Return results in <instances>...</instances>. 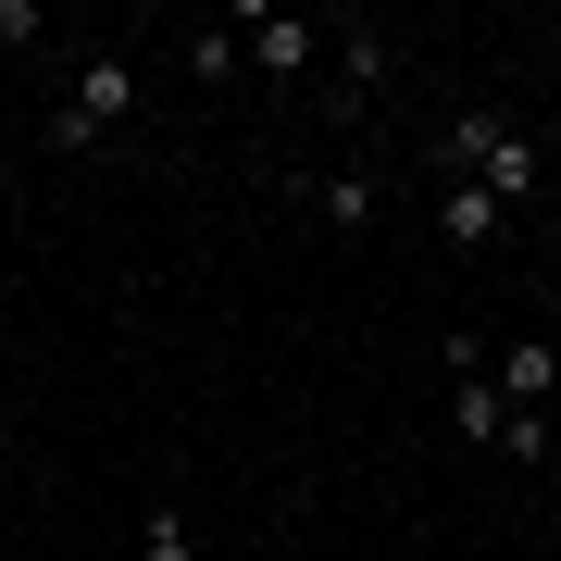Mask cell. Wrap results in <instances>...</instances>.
<instances>
[{
    "instance_id": "6da1fadb",
    "label": "cell",
    "mask_w": 561,
    "mask_h": 561,
    "mask_svg": "<svg viewBox=\"0 0 561 561\" xmlns=\"http://www.w3.org/2000/svg\"><path fill=\"white\" fill-rule=\"evenodd\" d=\"M125 125H138V62H125V50H88V62H76V88L50 101V150H62V162H88V150H113Z\"/></svg>"
},
{
    "instance_id": "7a4b0ae2",
    "label": "cell",
    "mask_w": 561,
    "mask_h": 561,
    "mask_svg": "<svg viewBox=\"0 0 561 561\" xmlns=\"http://www.w3.org/2000/svg\"><path fill=\"white\" fill-rule=\"evenodd\" d=\"M238 50L287 88V76H312V62L337 50V25H312V13H238Z\"/></svg>"
},
{
    "instance_id": "3957f363",
    "label": "cell",
    "mask_w": 561,
    "mask_h": 561,
    "mask_svg": "<svg viewBox=\"0 0 561 561\" xmlns=\"http://www.w3.org/2000/svg\"><path fill=\"white\" fill-rule=\"evenodd\" d=\"M486 375H500V400H512V412H549V400H561V350H549V337H512Z\"/></svg>"
},
{
    "instance_id": "277c9868",
    "label": "cell",
    "mask_w": 561,
    "mask_h": 561,
    "mask_svg": "<svg viewBox=\"0 0 561 561\" xmlns=\"http://www.w3.org/2000/svg\"><path fill=\"white\" fill-rule=\"evenodd\" d=\"M449 424H461V437H486V449L512 437V400H500V375H486V362H449Z\"/></svg>"
},
{
    "instance_id": "5b68a950",
    "label": "cell",
    "mask_w": 561,
    "mask_h": 561,
    "mask_svg": "<svg viewBox=\"0 0 561 561\" xmlns=\"http://www.w3.org/2000/svg\"><path fill=\"white\" fill-rule=\"evenodd\" d=\"M537 175H549V162H537V138H512V125H500V150L474 162V187H486L500 213H512V201H537Z\"/></svg>"
},
{
    "instance_id": "8992f818",
    "label": "cell",
    "mask_w": 561,
    "mask_h": 561,
    "mask_svg": "<svg viewBox=\"0 0 561 561\" xmlns=\"http://www.w3.org/2000/svg\"><path fill=\"white\" fill-rule=\"evenodd\" d=\"M437 238H461V250H486V238H500V201H486L474 175H449V201H437Z\"/></svg>"
},
{
    "instance_id": "52a82bcc",
    "label": "cell",
    "mask_w": 561,
    "mask_h": 561,
    "mask_svg": "<svg viewBox=\"0 0 561 561\" xmlns=\"http://www.w3.org/2000/svg\"><path fill=\"white\" fill-rule=\"evenodd\" d=\"M387 62H400V50H387L375 25H337V88H350V101H362V88H387Z\"/></svg>"
},
{
    "instance_id": "ba28073f",
    "label": "cell",
    "mask_w": 561,
    "mask_h": 561,
    "mask_svg": "<svg viewBox=\"0 0 561 561\" xmlns=\"http://www.w3.org/2000/svg\"><path fill=\"white\" fill-rule=\"evenodd\" d=\"M238 25H201V38H187V76H201V88H238Z\"/></svg>"
},
{
    "instance_id": "9c48e42d",
    "label": "cell",
    "mask_w": 561,
    "mask_h": 561,
    "mask_svg": "<svg viewBox=\"0 0 561 561\" xmlns=\"http://www.w3.org/2000/svg\"><path fill=\"white\" fill-rule=\"evenodd\" d=\"M486 150H500V113H449V138H437V162H449V175H474Z\"/></svg>"
},
{
    "instance_id": "30bf717a",
    "label": "cell",
    "mask_w": 561,
    "mask_h": 561,
    "mask_svg": "<svg viewBox=\"0 0 561 561\" xmlns=\"http://www.w3.org/2000/svg\"><path fill=\"white\" fill-rule=\"evenodd\" d=\"M312 213L324 225H375V175H312Z\"/></svg>"
},
{
    "instance_id": "8fae6325",
    "label": "cell",
    "mask_w": 561,
    "mask_h": 561,
    "mask_svg": "<svg viewBox=\"0 0 561 561\" xmlns=\"http://www.w3.org/2000/svg\"><path fill=\"white\" fill-rule=\"evenodd\" d=\"M138 561H201V537H187V512H150V537H138Z\"/></svg>"
}]
</instances>
